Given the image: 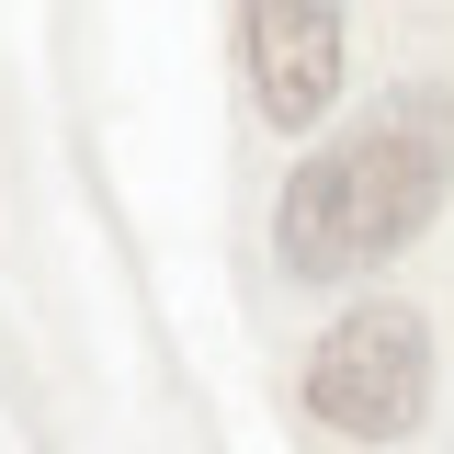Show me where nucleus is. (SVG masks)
<instances>
[{
  "instance_id": "f257e3e1",
  "label": "nucleus",
  "mask_w": 454,
  "mask_h": 454,
  "mask_svg": "<svg viewBox=\"0 0 454 454\" xmlns=\"http://www.w3.org/2000/svg\"><path fill=\"white\" fill-rule=\"evenodd\" d=\"M443 193H454V103L420 80V91L375 103L352 137L295 160L273 205V262L295 284H352L443 216Z\"/></svg>"
},
{
  "instance_id": "f03ea898",
  "label": "nucleus",
  "mask_w": 454,
  "mask_h": 454,
  "mask_svg": "<svg viewBox=\"0 0 454 454\" xmlns=\"http://www.w3.org/2000/svg\"><path fill=\"white\" fill-rule=\"evenodd\" d=\"M307 409L352 432V443H397V432H420V409H432V318L420 307H352L318 330L307 352Z\"/></svg>"
},
{
  "instance_id": "7ed1b4c3",
  "label": "nucleus",
  "mask_w": 454,
  "mask_h": 454,
  "mask_svg": "<svg viewBox=\"0 0 454 454\" xmlns=\"http://www.w3.org/2000/svg\"><path fill=\"white\" fill-rule=\"evenodd\" d=\"M239 57H250V103L307 137L340 103V0H239Z\"/></svg>"
}]
</instances>
